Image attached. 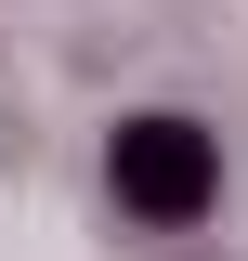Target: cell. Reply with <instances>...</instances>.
<instances>
[{"instance_id": "cell-1", "label": "cell", "mask_w": 248, "mask_h": 261, "mask_svg": "<svg viewBox=\"0 0 248 261\" xmlns=\"http://www.w3.org/2000/svg\"><path fill=\"white\" fill-rule=\"evenodd\" d=\"M105 196H118L144 235H196L222 209V130L183 105H144V118L105 130Z\"/></svg>"}]
</instances>
